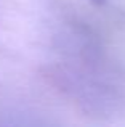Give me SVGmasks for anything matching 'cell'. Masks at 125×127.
Listing matches in <instances>:
<instances>
[{
	"label": "cell",
	"mask_w": 125,
	"mask_h": 127,
	"mask_svg": "<svg viewBox=\"0 0 125 127\" xmlns=\"http://www.w3.org/2000/svg\"><path fill=\"white\" fill-rule=\"evenodd\" d=\"M90 2H93L95 5H103V3H106L107 0H90Z\"/></svg>",
	"instance_id": "cell-1"
}]
</instances>
